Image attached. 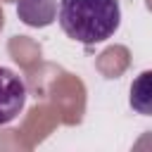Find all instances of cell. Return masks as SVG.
<instances>
[{"mask_svg":"<svg viewBox=\"0 0 152 152\" xmlns=\"http://www.w3.org/2000/svg\"><path fill=\"white\" fill-rule=\"evenodd\" d=\"M57 21L71 40L97 45L116 33L121 7L119 0H59Z\"/></svg>","mask_w":152,"mask_h":152,"instance_id":"6da1fadb","label":"cell"},{"mask_svg":"<svg viewBox=\"0 0 152 152\" xmlns=\"http://www.w3.org/2000/svg\"><path fill=\"white\" fill-rule=\"evenodd\" d=\"M26 104V83L19 74L0 66V126L14 121Z\"/></svg>","mask_w":152,"mask_h":152,"instance_id":"7a4b0ae2","label":"cell"},{"mask_svg":"<svg viewBox=\"0 0 152 152\" xmlns=\"http://www.w3.org/2000/svg\"><path fill=\"white\" fill-rule=\"evenodd\" d=\"M17 17L26 26H50L57 19V0H17Z\"/></svg>","mask_w":152,"mask_h":152,"instance_id":"3957f363","label":"cell"},{"mask_svg":"<svg viewBox=\"0 0 152 152\" xmlns=\"http://www.w3.org/2000/svg\"><path fill=\"white\" fill-rule=\"evenodd\" d=\"M128 104L133 112H138L142 116H152V69H147L133 78L131 93H128Z\"/></svg>","mask_w":152,"mask_h":152,"instance_id":"277c9868","label":"cell"}]
</instances>
